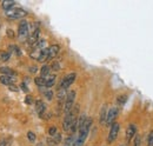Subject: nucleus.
I'll use <instances>...</instances> for the list:
<instances>
[{"mask_svg": "<svg viewBox=\"0 0 153 146\" xmlns=\"http://www.w3.org/2000/svg\"><path fill=\"white\" fill-rule=\"evenodd\" d=\"M47 58H48V50H47V47H46V48H44V50L40 51V53H39V57L37 60H38L39 63H44V61L47 60Z\"/></svg>", "mask_w": 153, "mask_h": 146, "instance_id": "obj_18", "label": "nucleus"}, {"mask_svg": "<svg viewBox=\"0 0 153 146\" xmlns=\"http://www.w3.org/2000/svg\"><path fill=\"white\" fill-rule=\"evenodd\" d=\"M120 146H124V145H120Z\"/></svg>", "mask_w": 153, "mask_h": 146, "instance_id": "obj_36", "label": "nucleus"}, {"mask_svg": "<svg viewBox=\"0 0 153 146\" xmlns=\"http://www.w3.org/2000/svg\"><path fill=\"white\" fill-rule=\"evenodd\" d=\"M45 97H46V99L47 100H52L53 99V91L52 90H47V91H45Z\"/></svg>", "mask_w": 153, "mask_h": 146, "instance_id": "obj_27", "label": "nucleus"}, {"mask_svg": "<svg viewBox=\"0 0 153 146\" xmlns=\"http://www.w3.org/2000/svg\"><path fill=\"white\" fill-rule=\"evenodd\" d=\"M56 79H57V75L56 74H51V75H48L47 78H46V89H51L52 86H54V84H56Z\"/></svg>", "mask_w": 153, "mask_h": 146, "instance_id": "obj_16", "label": "nucleus"}, {"mask_svg": "<svg viewBox=\"0 0 153 146\" xmlns=\"http://www.w3.org/2000/svg\"><path fill=\"white\" fill-rule=\"evenodd\" d=\"M36 110H37L39 115H42L44 112L46 111V105H45V103L41 101V100H37V101H36Z\"/></svg>", "mask_w": 153, "mask_h": 146, "instance_id": "obj_15", "label": "nucleus"}, {"mask_svg": "<svg viewBox=\"0 0 153 146\" xmlns=\"http://www.w3.org/2000/svg\"><path fill=\"white\" fill-rule=\"evenodd\" d=\"M8 89H10V91H12V92H18L20 90V89H18V87H17L14 84L10 85V86H8Z\"/></svg>", "mask_w": 153, "mask_h": 146, "instance_id": "obj_32", "label": "nucleus"}, {"mask_svg": "<svg viewBox=\"0 0 153 146\" xmlns=\"http://www.w3.org/2000/svg\"><path fill=\"white\" fill-rule=\"evenodd\" d=\"M119 130H120V124L118 121H114L112 125H111V128H110V133L107 136V143L108 144H112L117 139L118 137V133H119Z\"/></svg>", "mask_w": 153, "mask_h": 146, "instance_id": "obj_6", "label": "nucleus"}, {"mask_svg": "<svg viewBox=\"0 0 153 146\" xmlns=\"http://www.w3.org/2000/svg\"><path fill=\"white\" fill-rule=\"evenodd\" d=\"M8 48H10V51H8V52H10L11 54H12V52H14L17 55L22 54V53H21V51H20V48L17 46V45H10V46H8Z\"/></svg>", "mask_w": 153, "mask_h": 146, "instance_id": "obj_23", "label": "nucleus"}, {"mask_svg": "<svg viewBox=\"0 0 153 146\" xmlns=\"http://www.w3.org/2000/svg\"><path fill=\"white\" fill-rule=\"evenodd\" d=\"M17 80V77H10V75H0V84L5 86H10L14 84Z\"/></svg>", "mask_w": 153, "mask_h": 146, "instance_id": "obj_9", "label": "nucleus"}, {"mask_svg": "<svg viewBox=\"0 0 153 146\" xmlns=\"http://www.w3.org/2000/svg\"><path fill=\"white\" fill-rule=\"evenodd\" d=\"M46 45H47V42H46L45 39H39L38 41L33 45V51H41V50L46 48Z\"/></svg>", "mask_w": 153, "mask_h": 146, "instance_id": "obj_13", "label": "nucleus"}, {"mask_svg": "<svg viewBox=\"0 0 153 146\" xmlns=\"http://www.w3.org/2000/svg\"><path fill=\"white\" fill-rule=\"evenodd\" d=\"M11 53L10 52H1V54H0V58H1V60H4V61H7L10 58H11Z\"/></svg>", "mask_w": 153, "mask_h": 146, "instance_id": "obj_25", "label": "nucleus"}, {"mask_svg": "<svg viewBox=\"0 0 153 146\" xmlns=\"http://www.w3.org/2000/svg\"><path fill=\"white\" fill-rule=\"evenodd\" d=\"M118 113H119V110L117 109V107H111V109L107 111V117H106V125L111 126V125L114 123V120L117 119V117H118Z\"/></svg>", "mask_w": 153, "mask_h": 146, "instance_id": "obj_7", "label": "nucleus"}, {"mask_svg": "<svg viewBox=\"0 0 153 146\" xmlns=\"http://www.w3.org/2000/svg\"><path fill=\"white\" fill-rule=\"evenodd\" d=\"M50 72H51V67L48 65H44L41 67V70H40V77H42V78L46 79L50 75Z\"/></svg>", "mask_w": 153, "mask_h": 146, "instance_id": "obj_20", "label": "nucleus"}, {"mask_svg": "<svg viewBox=\"0 0 153 146\" xmlns=\"http://www.w3.org/2000/svg\"><path fill=\"white\" fill-rule=\"evenodd\" d=\"M47 50H48V58H47V60H52V59H54L57 57L60 47H59V45H52V46L47 47Z\"/></svg>", "mask_w": 153, "mask_h": 146, "instance_id": "obj_10", "label": "nucleus"}, {"mask_svg": "<svg viewBox=\"0 0 153 146\" xmlns=\"http://www.w3.org/2000/svg\"><path fill=\"white\" fill-rule=\"evenodd\" d=\"M92 123H93V119L92 118H87L85 124L82 125V127H80L78 131H79V134L76 137V139L73 142V146H82L88 133H90V128L92 126Z\"/></svg>", "mask_w": 153, "mask_h": 146, "instance_id": "obj_1", "label": "nucleus"}, {"mask_svg": "<svg viewBox=\"0 0 153 146\" xmlns=\"http://www.w3.org/2000/svg\"><path fill=\"white\" fill-rule=\"evenodd\" d=\"M0 73H1V75H10V77H16L17 75V73L13 70H11L10 67H6V66L0 67Z\"/></svg>", "mask_w": 153, "mask_h": 146, "instance_id": "obj_17", "label": "nucleus"}, {"mask_svg": "<svg viewBox=\"0 0 153 146\" xmlns=\"http://www.w3.org/2000/svg\"><path fill=\"white\" fill-rule=\"evenodd\" d=\"M6 33H7V36H10V38H12V39L14 38V32H13L11 28H7V30H6Z\"/></svg>", "mask_w": 153, "mask_h": 146, "instance_id": "obj_33", "label": "nucleus"}, {"mask_svg": "<svg viewBox=\"0 0 153 146\" xmlns=\"http://www.w3.org/2000/svg\"><path fill=\"white\" fill-rule=\"evenodd\" d=\"M51 70H53V71H59V70H60V64H59L58 61H53L52 65H51Z\"/></svg>", "mask_w": 153, "mask_h": 146, "instance_id": "obj_30", "label": "nucleus"}, {"mask_svg": "<svg viewBox=\"0 0 153 146\" xmlns=\"http://www.w3.org/2000/svg\"><path fill=\"white\" fill-rule=\"evenodd\" d=\"M1 6H2V8L7 12V11L14 8V6H16V1H13V0H4V1L1 2Z\"/></svg>", "mask_w": 153, "mask_h": 146, "instance_id": "obj_14", "label": "nucleus"}, {"mask_svg": "<svg viewBox=\"0 0 153 146\" xmlns=\"http://www.w3.org/2000/svg\"><path fill=\"white\" fill-rule=\"evenodd\" d=\"M126 100H127V95L126 94H121V95H119L117 98V105L118 106H123V105H125Z\"/></svg>", "mask_w": 153, "mask_h": 146, "instance_id": "obj_22", "label": "nucleus"}, {"mask_svg": "<svg viewBox=\"0 0 153 146\" xmlns=\"http://www.w3.org/2000/svg\"><path fill=\"white\" fill-rule=\"evenodd\" d=\"M32 101H33V99L31 98V95H27V97H26V99H25V103H26L27 105H31V104H32Z\"/></svg>", "mask_w": 153, "mask_h": 146, "instance_id": "obj_34", "label": "nucleus"}, {"mask_svg": "<svg viewBox=\"0 0 153 146\" xmlns=\"http://www.w3.org/2000/svg\"><path fill=\"white\" fill-rule=\"evenodd\" d=\"M137 134V127L134 124H130L128 127L126 128V133H125V138H126V142L130 143L132 140V138L135 137Z\"/></svg>", "mask_w": 153, "mask_h": 146, "instance_id": "obj_8", "label": "nucleus"}, {"mask_svg": "<svg viewBox=\"0 0 153 146\" xmlns=\"http://www.w3.org/2000/svg\"><path fill=\"white\" fill-rule=\"evenodd\" d=\"M27 139H28L30 143H36V140H37L36 133L32 132V131H28V132H27Z\"/></svg>", "mask_w": 153, "mask_h": 146, "instance_id": "obj_24", "label": "nucleus"}, {"mask_svg": "<svg viewBox=\"0 0 153 146\" xmlns=\"http://www.w3.org/2000/svg\"><path fill=\"white\" fill-rule=\"evenodd\" d=\"M6 17L8 19H12V20H16V19H22L24 17H26L27 12L22 8H12L7 12H5Z\"/></svg>", "mask_w": 153, "mask_h": 146, "instance_id": "obj_4", "label": "nucleus"}, {"mask_svg": "<svg viewBox=\"0 0 153 146\" xmlns=\"http://www.w3.org/2000/svg\"><path fill=\"white\" fill-rule=\"evenodd\" d=\"M57 133H58V131H57V127H56V126H51V127L48 128V134H50L51 137H54Z\"/></svg>", "mask_w": 153, "mask_h": 146, "instance_id": "obj_29", "label": "nucleus"}, {"mask_svg": "<svg viewBox=\"0 0 153 146\" xmlns=\"http://www.w3.org/2000/svg\"><path fill=\"white\" fill-rule=\"evenodd\" d=\"M30 36V25L27 20H21L18 26V38L20 41H25Z\"/></svg>", "mask_w": 153, "mask_h": 146, "instance_id": "obj_2", "label": "nucleus"}, {"mask_svg": "<svg viewBox=\"0 0 153 146\" xmlns=\"http://www.w3.org/2000/svg\"><path fill=\"white\" fill-rule=\"evenodd\" d=\"M76 91H70L66 95V99H65V104H64V112L65 114H68L73 106H74V100H76Z\"/></svg>", "mask_w": 153, "mask_h": 146, "instance_id": "obj_3", "label": "nucleus"}, {"mask_svg": "<svg viewBox=\"0 0 153 146\" xmlns=\"http://www.w3.org/2000/svg\"><path fill=\"white\" fill-rule=\"evenodd\" d=\"M147 146H153V131H151L147 136Z\"/></svg>", "mask_w": 153, "mask_h": 146, "instance_id": "obj_28", "label": "nucleus"}, {"mask_svg": "<svg viewBox=\"0 0 153 146\" xmlns=\"http://www.w3.org/2000/svg\"><path fill=\"white\" fill-rule=\"evenodd\" d=\"M20 90H22L25 93H28V92H30V89L27 87V85H26L25 83H21V84H20Z\"/></svg>", "mask_w": 153, "mask_h": 146, "instance_id": "obj_31", "label": "nucleus"}, {"mask_svg": "<svg viewBox=\"0 0 153 146\" xmlns=\"http://www.w3.org/2000/svg\"><path fill=\"white\" fill-rule=\"evenodd\" d=\"M66 95H67V93H66V90H62V89H59V91H58V103H59V105H61L62 103H64V100L66 99Z\"/></svg>", "mask_w": 153, "mask_h": 146, "instance_id": "obj_19", "label": "nucleus"}, {"mask_svg": "<svg viewBox=\"0 0 153 146\" xmlns=\"http://www.w3.org/2000/svg\"><path fill=\"white\" fill-rule=\"evenodd\" d=\"M76 73L72 72L70 73V74H67V75H65L64 78H62V80H61V83H60V87L59 89H62V90H66V89H68L74 81H76Z\"/></svg>", "mask_w": 153, "mask_h": 146, "instance_id": "obj_5", "label": "nucleus"}, {"mask_svg": "<svg viewBox=\"0 0 153 146\" xmlns=\"http://www.w3.org/2000/svg\"><path fill=\"white\" fill-rule=\"evenodd\" d=\"M34 83H36V85L39 86L40 89H42V87L46 86V79L42 78V77H37V78L34 79Z\"/></svg>", "mask_w": 153, "mask_h": 146, "instance_id": "obj_21", "label": "nucleus"}, {"mask_svg": "<svg viewBox=\"0 0 153 146\" xmlns=\"http://www.w3.org/2000/svg\"><path fill=\"white\" fill-rule=\"evenodd\" d=\"M38 71V69H37V66H31L30 67V72H32V73H36Z\"/></svg>", "mask_w": 153, "mask_h": 146, "instance_id": "obj_35", "label": "nucleus"}, {"mask_svg": "<svg viewBox=\"0 0 153 146\" xmlns=\"http://www.w3.org/2000/svg\"><path fill=\"white\" fill-rule=\"evenodd\" d=\"M39 33H40V31H39V28L38 30H36L34 32H32L30 36H28V44L30 45H34L37 41L39 40Z\"/></svg>", "mask_w": 153, "mask_h": 146, "instance_id": "obj_12", "label": "nucleus"}, {"mask_svg": "<svg viewBox=\"0 0 153 146\" xmlns=\"http://www.w3.org/2000/svg\"><path fill=\"white\" fill-rule=\"evenodd\" d=\"M106 117H107V105H102L100 110V117H99V123L100 124H106Z\"/></svg>", "mask_w": 153, "mask_h": 146, "instance_id": "obj_11", "label": "nucleus"}, {"mask_svg": "<svg viewBox=\"0 0 153 146\" xmlns=\"http://www.w3.org/2000/svg\"><path fill=\"white\" fill-rule=\"evenodd\" d=\"M133 146H141V137L139 134H135V137H134Z\"/></svg>", "mask_w": 153, "mask_h": 146, "instance_id": "obj_26", "label": "nucleus"}]
</instances>
